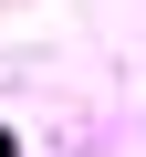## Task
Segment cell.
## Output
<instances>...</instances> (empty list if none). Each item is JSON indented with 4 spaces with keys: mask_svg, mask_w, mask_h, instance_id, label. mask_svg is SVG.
I'll list each match as a JSON object with an SVG mask.
<instances>
[{
    "mask_svg": "<svg viewBox=\"0 0 146 157\" xmlns=\"http://www.w3.org/2000/svg\"><path fill=\"white\" fill-rule=\"evenodd\" d=\"M0 157H21V147H11V126H0Z\"/></svg>",
    "mask_w": 146,
    "mask_h": 157,
    "instance_id": "cell-1",
    "label": "cell"
}]
</instances>
